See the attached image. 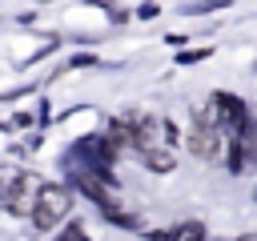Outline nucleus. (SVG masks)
Masks as SVG:
<instances>
[{
  "label": "nucleus",
  "mask_w": 257,
  "mask_h": 241,
  "mask_svg": "<svg viewBox=\"0 0 257 241\" xmlns=\"http://www.w3.org/2000/svg\"><path fill=\"white\" fill-rule=\"evenodd\" d=\"M68 209H72V193L64 185H40L36 189V201H32V229L44 233V229L60 225L68 217Z\"/></svg>",
  "instance_id": "1"
},
{
  "label": "nucleus",
  "mask_w": 257,
  "mask_h": 241,
  "mask_svg": "<svg viewBox=\"0 0 257 241\" xmlns=\"http://www.w3.org/2000/svg\"><path fill=\"white\" fill-rule=\"evenodd\" d=\"M221 120H217V108H213V100H209V108H201L197 116H193V125H189V149H193V157H201V161H213L217 157V149H221Z\"/></svg>",
  "instance_id": "2"
},
{
  "label": "nucleus",
  "mask_w": 257,
  "mask_h": 241,
  "mask_svg": "<svg viewBox=\"0 0 257 241\" xmlns=\"http://www.w3.org/2000/svg\"><path fill=\"white\" fill-rule=\"evenodd\" d=\"M36 189H40V185H36L32 173H12V177L4 181V189H0V201H4L8 213H32Z\"/></svg>",
  "instance_id": "3"
},
{
  "label": "nucleus",
  "mask_w": 257,
  "mask_h": 241,
  "mask_svg": "<svg viewBox=\"0 0 257 241\" xmlns=\"http://www.w3.org/2000/svg\"><path fill=\"white\" fill-rule=\"evenodd\" d=\"M141 157H145V165H149L153 173H169V169H173V157H169V153H157V149H141Z\"/></svg>",
  "instance_id": "4"
},
{
  "label": "nucleus",
  "mask_w": 257,
  "mask_h": 241,
  "mask_svg": "<svg viewBox=\"0 0 257 241\" xmlns=\"http://www.w3.org/2000/svg\"><path fill=\"white\" fill-rule=\"evenodd\" d=\"M56 241H88V233H84V225H68Z\"/></svg>",
  "instance_id": "5"
},
{
  "label": "nucleus",
  "mask_w": 257,
  "mask_h": 241,
  "mask_svg": "<svg viewBox=\"0 0 257 241\" xmlns=\"http://www.w3.org/2000/svg\"><path fill=\"white\" fill-rule=\"evenodd\" d=\"M237 241H249V237H237Z\"/></svg>",
  "instance_id": "6"
}]
</instances>
